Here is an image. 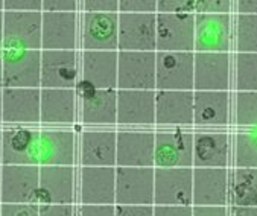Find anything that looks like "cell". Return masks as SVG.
<instances>
[{"mask_svg":"<svg viewBox=\"0 0 257 216\" xmlns=\"http://www.w3.org/2000/svg\"><path fill=\"white\" fill-rule=\"evenodd\" d=\"M4 4H5V0H0V11H4Z\"/></svg>","mask_w":257,"mask_h":216,"instance_id":"obj_55","label":"cell"},{"mask_svg":"<svg viewBox=\"0 0 257 216\" xmlns=\"http://www.w3.org/2000/svg\"><path fill=\"white\" fill-rule=\"evenodd\" d=\"M156 127L192 128L193 91H156Z\"/></svg>","mask_w":257,"mask_h":216,"instance_id":"obj_25","label":"cell"},{"mask_svg":"<svg viewBox=\"0 0 257 216\" xmlns=\"http://www.w3.org/2000/svg\"><path fill=\"white\" fill-rule=\"evenodd\" d=\"M117 125H156V91L117 90Z\"/></svg>","mask_w":257,"mask_h":216,"instance_id":"obj_22","label":"cell"},{"mask_svg":"<svg viewBox=\"0 0 257 216\" xmlns=\"http://www.w3.org/2000/svg\"><path fill=\"white\" fill-rule=\"evenodd\" d=\"M234 40L231 14H195L193 52L230 53Z\"/></svg>","mask_w":257,"mask_h":216,"instance_id":"obj_5","label":"cell"},{"mask_svg":"<svg viewBox=\"0 0 257 216\" xmlns=\"http://www.w3.org/2000/svg\"><path fill=\"white\" fill-rule=\"evenodd\" d=\"M119 14H157V0H119Z\"/></svg>","mask_w":257,"mask_h":216,"instance_id":"obj_37","label":"cell"},{"mask_svg":"<svg viewBox=\"0 0 257 216\" xmlns=\"http://www.w3.org/2000/svg\"><path fill=\"white\" fill-rule=\"evenodd\" d=\"M193 52H156V91H193Z\"/></svg>","mask_w":257,"mask_h":216,"instance_id":"obj_4","label":"cell"},{"mask_svg":"<svg viewBox=\"0 0 257 216\" xmlns=\"http://www.w3.org/2000/svg\"><path fill=\"white\" fill-rule=\"evenodd\" d=\"M117 130L88 128L79 133L78 165L91 168H116Z\"/></svg>","mask_w":257,"mask_h":216,"instance_id":"obj_9","label":"cell"},{"mask_svg":"<svg viewBox=\"0 0 257 216\" xmlns=\"http://www.w3.org/2000/svg\"><path fill=\"white\" fill-rule=\"evenodd\" d=\"M233 134L221 130L193 131V168L230 169Z\"/></svg>","mask_w":257,"mask_h":216,"instance_id":"obj_13","label":"cell"},{"mask_svg":"<svg viewBox=\"0 0 257 216\" xmlns=\"http://www.w3.org/2000/svg\"><path fill=\"white\" fill-rule=\"evenodd\" d=\"M76 201L79 204H116V168L81 166Z\"/></svg>","mask_w":257,"mask_h":216,"instance_id":"obj_20","label":"cell"},{"mask_svg":"<svg viewBox=\"0 0 257 216\" xmlns=\"http://www.w3.org/2000/svg\"><path fill=\"white\" fill-rule=\"evenodd\" d=\"M116 216H154V205L116 204Z\"/></svg>","mask_w":257,"mask_h":216,"instance_id":"obj_45","label":"cell"},{"mask_svg":"<svg viewBox=\"0 0 257 216\" xmlns=\"http://www.w3.org/2000/svg\"><path fill=\"white\" fill-rule=\"evenodd\" d=\"M231 0H195V14H231Z\"/></svg>","mask_w":257,"mask_h":216,"instance_id":"obj_36","label":"cell"},{"mask_svg":"<svg viewBox=\"0 0 257 216\" xmlns=\"http://www.w3.org/2000/svg\"><path fill=\"white\" fill-rule=\"evenodd\" d=\"M157 14H195V0H157Z\"/></svg>","mask_w":257,"mask_h":216,"instance_id":"obj_38","label":"cell"},{"mask_svg":"<svg viewBox=\"0 0 257 216\" xmlns=\"http://www.w3.org/2000/svg\"><path fill=\"white\" fill-rule=\"evenodd\" d=\"M0 88H4V55L0 50Z\"/></svg>","mask_w":257,"mask_h":216,"instance_id":"obj_50","label":"cell"},{"mask_svg":"<svg viewBox=\"0 0 257 216\" xmlns=\"http://www.w3.org/2000/svg\"><path fill=\"white\" fill-rule=\"evenodd\" d=\"M228 205L257 207V168L228 169Z\"/></svg>","mask_w":257,"mask_h":216,"instance_id":"obj_31","label":"cell"},{"mask_svg":"<svg viewBox=\"0 0 257 216\" xmlns=\"http://www.w3.org/2000/svg\"><path fill=\"white\" fill-rule=\"evenodd\" d=\"M79 78L78 50H41V88H76Z\"/></svg>","mask_w":257,"mask_h":216,"instance_id":"obj_10","label":"cell"},{"mask_svg":"<svg viewBox=\"0 0 257 216\" xmlns=\"http://www.w3.org/2000/svg\"><path fill=\"white\" fill-rule=\"evenodd\" d=\"M233 49L236 53H257V16L236 14Z\"/></svg>","mask_w":257,"mask_h":216,"instance_id":"obj_35","label":"cell"},{"mask_svg":"<svg viewBox=\"0 0 257 216\" xmlns=\"http://www.w3.org/2000/svg\"><path fill=\"white\" fill-rule=\"evenodd\" d=\"M233 168H257V130H242L233 134Z\"/></svg>","mask_w":257,"mask_h":216,"instance_id":"obj_32","label":"cell"},{"mask_svg":"<svg viewBox=\"0 0 257 216\" xmlns=\"http://www.w3.org/2000/svg\"><path fill=\"white\" fill-rule=\"evenodd\" d=\"M2 112H4V105H2V88H0V122H2Z\"/></svg>","mask_w":257,"mask_h":216,"instance_id":"obj_52","label":"cell"},{"mask_svg":"<svg viewBox=\"0 0 257 216\" xmlns=\"http://www.w3.org/2000/svg\"><path fill=\"white\" fill-rule=\"evenodd\" d=\"M116 204L154 205V168L116 166Z\"/></svg>","mask_w":257,"mask_h":216,"instance_id":"obj_19","label":"cell"},{"mask_svg":"<svg viewBox=\"0 0 257 216\" xmlns=\"http://www.w3.org/2000/svg\"><path fill=\"white\" fill-rule=\"evenodd\" d=\"M193 53V91H230L233 88L231 53Z\"/></svg>","mask_w":257,"mask_h":216,"instance_id":"obj_3","label":"cell"},{"mask_svg":"<svg viewBox=\"0 0 257 216\" xmlns=\"http://www.w3.org/2000/svg\"><path fill=\"white\" fill-rule=\"evenodd\" d=\"M230 216H257V207H236L228 205Z\"/></svg>","mask_w":257,"mask_h":216,"instance_id":"obj_49","label":"cell"},{"mask_svg":"<svg viewBox=\"0 0 257 216\" xmlns=\"http://www.w3.org/2000/svg\"><path fill=\"white\" fill-rule=\"evenodd\" d=\"M154 168H193V131L183 127L156 130Z\"/></svg>","mask_w":257,"mask_h":216,"instance_id":"obj_2","label":"cell"},{"mask_svg":"<svg viewBox=\"0 0 257 216\" xmlns=\"http://www.w3.org/2000/svg\"><path fill=\"white\" fill-rule=\"evenodd\" d=\"M78 0H43V13H78Z\"/></svg>","mask_w":257,"mask_h":216,"instance_id":"obj_42","label":"cell"},{"mask_svg":"<svg viewBox=\"0 0 257 216\" xmlns=\"http://www.w3.org/2000/svg\"><path fill=\"white\" fill-rule=\"evenodd\" d=\"M2 122L40 124L41 88H2Z\"/></svg>","mask_w":257,"mask_h":216,"instance_id":"obj_23","label":"cell"},{"mask_svg":"<svg viewBox=\"0 0 257 216\" xmlns=\"http://www.w3.org/2000/svg\"><path fill=\"white\" fill-rule=\"evenodd\" d=\"M233 94L230 91H193V127L221 130L231 124Z\"/></svg>","mask_w":257,"mask_h":216,"instance_id":"obj_18","label":"cell"},{"mask_svg":"<svg viewBox=\"0 0 257 216\" xmlns=\"http://www.w3.org/2000/svg\"><path fill=\"white\" fill-rule=\"evenodd\" d=\"M233 11L239 16H257V0H237Z\"/></svg>","mask_w":257,"mask_h":216,"instance_id":"obj_48","label":"cell"},{"mask_svg":"<svg viewBox=\"0 0 257 216\" xmlns=\"http://www.w3.org/2000/svg\"><path fill=\"white\" fill-rule=\"evenodd\" d=\"M4 44V11H0V49Z\"/></svg>","mask_w":257,"mask_h":216,"instance_id":"obj_51","label":"cell"},{"mask_svg":"<svg viewBox=\"0 0 257 216\" xmlns=\"http://www.w3.org/2000/svg\"><path fill=\"white\" fill-rule=\"evenodd\" d=\"M78 118V93L75 88H41V122L70 125Z\"/></svg>","mask_w":257,"mask_h":216,"instance_id":"obj_29","label":"cell"},{"mask_svg":"<svg viewBox=\"0 0 257 216\" xmlns=\"http://www.w3.org/2000/svg\"><path fill=\"white\" fill-rule=\"evenodd\" d=\"M41 50H78V13H43Z\"/></svg>","mask_w":257,"mask_h":216,"instance_id":"obj_26","label":"cell"},{"mask_svg":"<svg viewBox=\"0 0 257 216\" xmlns=\"http://www.w3.org/2000/svg\"><path fill=\"white\" fill-rule=\"evenodd\" d=\"M117 52H157L156 14H119Z\"/></svg>","mask_w":257,"mask_h":216,"instance_id":"obj_21","label":"cell"},{"mask_svg":"<svg viewBox=\"0 0 257 216\" xmlns=\"http://www.w3.org/2000/svg\"><path fill=\"white\" fill-rule=\"evenodd\" d=\"M38 187V166H2V204H35Z\"/></svg>","mask_w":257,"mask_h":216,"instance_id":"obj_24","label":"cell"},{"mask_svg":"<svg viewBox=\"0 0 257 216\" xmlns=\"http://www.w3.org/2000/svg\"><path fill=\"white\" fill-rule=\"evenodd\" d=\"M78 139L72 130H37L31 146V166H75Z\"/></svg>","mask_w":257,"mask_h":216,"instance_id":"obj_1","label":"cell"},{"mask_svg":"<svg viewBox=\"0 0 257 216\" xmlns=\"http://www.w3.org/2000/svg\"><path fill=\"white\" fill-rule=\"evenodd\" d=\"M43 13L4 11L2 50H41Z\"/></svg>","mask_w":257,"mask_h":216,"instance_id":"obj_7","label":"cell"},{"mask_svg":"<svg viewBox=\"0 0 257 216\" xmlns=\"http://www.w3.org/2000/svg\"><path fill=\"white\" fill-rule=\"evenodd\" d=\"M0 166H2V130H0Z\"/></svg>","mask_w":257,"mask_h":216,"instance_id":"obj_54","label":"cell"},{"mask_svg":"<svg viewBox=\"0 0 257 216\" xmlns=\"http://www.w3.org/2000/svg\"><path fill=\"white\" fill-rule=\"evenodd\" d=\"M35 130H2V166H31V146Z\"/></svg>","mask_w":257,"mask_h":216,"instance_id":"obj_30","label":"cell"},{"mask_svg":"<svg viewBox=\"0 0 257 216\" xmlns=\"http://www.w3.org/2000/svg\"><path fill=\"white\" fill-rule=\"evenodd\" d=\"M78 172L75 166L40 168V187L35 204H75Z\"/></svg>","mask_w":257,"mask_h":216,"instance_id":"obj_16","label":"cell"},{"mask_svg":"<svg viewBox=\"0 0 257 216\" xmlns=\"http://www.w3.org/2000/svg\"><path fill=\"white\" fill-rule=\"evenodd\" d=\"M0 216H40V205L29 204H0Z\"/></svg>","mask_w":257,"mask_h":216,"instance_id":"obj_39","label":"cell"},{"mask_svg":"<svg viewBox=\"0 0 257 216\" xmlns=\"http://www.w3.org/2000/svg\"><path fill=\"white\" fill-rule=\"evenodd\" d=\"M156 131L149 128H119L116 166L154 168Z\"/></svg>","mask_w":257,"mask_h":216,"instance_id":"obj_12","label":"cell"},{"mask_svg":"<svg viewBox=\"0 0 257 216\" xmlns=\"http://www.w3.org/2000/svg\"><path fill=\"white\" fill-rule=\"evenodd\" d=\"M157 52H193L195 14H156Z\"/></svg>","mask_w":257,"mask_h":216,"instance_id":"obj_17","label":"cell"},{"mask_svg":"<svg viewBox=\"0 0 257 216\" xmlns=\"http://www.w3.org/2000/svg\"><path fill=\"white\" fill-rule=\"evenodd\" d=\"M0 204H2V166H0Z\"/></svg>","mask_w":257,"mask_h":216,"instance_id":"obj_53","label":"cell"},{"mask_svg":"<svg viewBox=\"0 0 257 216\" xmlns=\"http://www.w3.org/2000/svg\"><path fill=\"white\" fill-rule=\"evenodd\" d=\"M75 90L81 97L79 118L82 125H117V90H96L84 81H79Z\"/></svg>","mask_w":257,"mask_h":216,"instance_id":"obj_8","label":"cell"},{"mask_svg":"<svg viewBox=\"0 0 257 216\" xmlns=\"http://www.w3.org/2000/svg\"><path fill=\"white\" fill-rule=\"evenodd\" d=\"M193 205H228V169L193 168Z\"/></svg>","mask_w":257,"mask_h":216,"instance_id":"obj_28","label":"cell"},{"mask_svg":"<svg viewBox=\"0 0 257 216\" xmlns=\"http://www.w3.org/2000/svg\"><path fill=\"white\" fill-rule=\"evenodd\" d=\"M117 90L156 91V52H117Z\"/></svg>","mask_w":257,"mask_h":216,"instance_id":"obj_11","label":"cell"},{"mask_svg":"<svg viewBox=\"0 0 257 216\" xmlns=\"http://www.w3.org/2000/svg\"><path fill=\"white\" fill-rule=\"evenodd\" d=\"M4 11L43 13V0H5Z\"/></svg>","mask_w":257,"mask_h":216,"instance_id":"obj_40","label":"cell"},{"mask_svg":"<svg viewBox=\"0 0 257 216\" xmlns=\"http://www.w3.org/2000/svg\"><path fill=\"white\" fill-rule=\"evenodd\" d=\"M154 216H192L187 205H154Z\"/></svg>","mask_w":257,"mask_h":216,"instance_id":"obj_46","label":"cell"},{"mask_svg":"<svg viewBox=\"0 0 257 216\" xmlns=\"http://www.w3.org/2000/svg\"><path fill=\"white\" fill-rule=\"evenodd\" d=\"M192 216H230L228 205H192Z\"/></svg>","mask_w":257,"mask_h":216,"instance_id":"obj_47","label":"cell"},{"mask_svg":"<svg viewBox=\"0 0 257 216\" xmlns=\"http://www.w3.org/2000/svg\"><path fill=\"white\" fill-rule=\"evenodd\" d=\"M2 55L4 88H41V50H2Z\"/></svg>","mask_w":257,"mask_h":216,"instance_id":"obj_14","label":"cell"},{"mask_svg":"<svg viewBox=\"0 0 257 216\" xmlns=\"http://www.w3.org/2000/svg\"><path fill=\"white\" fill-rule=\"evenodd\" d=\"M40 216H76L73 204H44L40 205Z\"/></svg>","mask_w":257,"mask_h":216,"instance_id":"obj_44","label":"cell"},{"mask_svg":"<svg viewBox=\"0 0 257 216\" xmlns=\"http://www.w3.org/2000/svg\"><path fill=\"white\" fill-rule=\"evenodd\" d=\"M84 13H116L119 14V0H85L81 4Z\"/></svg>","mask_w":257,"mask_h":216,"instance_id":"obj_41","label":"cell"},{"mask_svg":"<svg viewBox=\"0 0 257 216\" xmlns=\"http://www.w3.org/2000/svg\"><path fill=\"white\" fill-rule=\"evenodd\" d=\"M81 81L96 90H117V52H81Z\"/></svg>","mask_w":257,"mask_h":216,"instance_id":"obj_27","label":"cell"},{"mask_svg":"<svg viewBox=\"0 0 257 216\" xmlns=\"http://www.w3.org/2000/svg\"><path fill=\"white\" fill-rule=\"evenodd\" d=\"M231 124L239 128H257V91H234Z\"/></svg>","mask_w":257,"mask_h":216,"instance_id":"obj_34","label":"cell"},{"mask_svg":"<svg viewBox=\"0 0 257 216\" xmlns=\"http://www.w3.org/2000/svg\"><path fill=\"white\" fill-rule=\"evenodd\" d=\"M81 49L96 52H117L119 14L82 13Z\"/></svg>","mask_w":257,"mask_h":216,"instance_id":"obj_15","label":"cell"},{"mask_svg":"<svg viewBox=\"0 0 257 216\" xmlns=\"http://www.w3.org/2000/svg\"><path fill=\"white\" fill-rule=\"evenodd\" d=\"M78 216H116V204H81Z\"/></svg>","mask_w":257,"mask_h":216,"instance_id":"obj_43","label":"cell"},{"mask_svg":"<svg viewBox=\"0 0 257 216\" xmlns=\"http://www.w3.org/2000/svg\"><path fill=\"white\" fill-rule=\"evenodd\" d=\"M234 91H257V53H234Z\"/></svg>","mask_w":257,"mask_h":216,"instance_id":"obj_33","label":"cell"},{"mask_svg":"<svg viewBox=\"0 0 257 216\" xmlns=\"http://www.w3.org/2000/svg\"><path fill=\"white\" fill-rule=\"evenodd\" d=\"M154 205H193V168H154Z\"/></svg>","mask_w":257,"mask_h":216,"instance_id":"obj_6","label":"cell"}]
</instances>
